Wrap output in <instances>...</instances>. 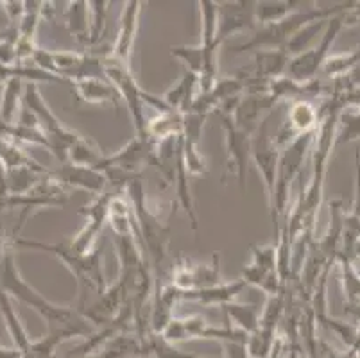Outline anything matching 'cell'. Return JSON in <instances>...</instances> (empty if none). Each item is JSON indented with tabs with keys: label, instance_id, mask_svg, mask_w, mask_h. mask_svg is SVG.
I'll return each instance as SVG.
<instances>
[{
	"label": "cell",
	"instance_id": "7402d4cb",
	"mask_svg": "<svg viewBox=\"0 0 360 358\" xmlns=\"http://www.w3.org/2000/svg\"><path fill=\"white\" fill-rule=\"evenodd\" d=\"M104 158H106V154L103 153V149L91 138L83 136V134H79V138L68 149V163H74V165L91 167V169L101 170Z\"/></svg>",
	"mask_w": 360,
	"mask_h": 358
},
{
	"label": "cell",
	"instance_id": "f1b7e54d",
	"mask_svg": "<svg viewBox=\"0 0 360 358\" xmlns=\"http://www.w3.org/2000/svg\"><path fill=\"white\" fill-rule=\"evenodd\" d=\"M342 274V288H345L346 305L345 307H356L360 303V272L355 267V262L345 258V256H337V262Z\"/></svg>",
	"mask_w": 360,
	"mask_h": 358
},
{
	"label": "cell",
	"instance_id": "ab89813d",
	"mask_svg": "<svg viewBox=\"0 0 360 358\" xmlns=\"http://www.w3.org/2000/svg\"><path fill=\"white\" fill-rule=\"evenodd\" d=\"M0 6L4 8L6 15H8L9 22L13 24V27L20 24L22 16L25 13V2H16V0H9V2H0Z\"/></svg>",
	"mask_w": 360,
	"mask_h": 358
},
{
	"label": "cell",
	"instance_id": "d6a6232c",
	"mask_svg": "<svg viewBox=\"0 0 360 358\" xmlns=\"http://www.w3.org/2000/svg\"><path fill=\"white\" fill-rule=\"evenodd\" d=\"M360 140V110L345 108L339 115L335 146H345Z\"/></svg>",
	"mask_w": 360,
	"mask_h": 358
},
{
	"label": "cell",
	"instance_id": "b9f144b4",
	"mask_svg": "<svg viewBox=\"0 0 360 358\" xmlns=\"http://www.w3.org/2000/svg\"><path fill=\"white\" fill-rule=\"evenodd\" d=\"M0 358H24V353L16 347H2L0 346Z\"/></svg>",
	"mask_w": 360,
	"mask_h": 358
},
{
	"label": "cell",
	"instance_id": "ba28073f",
	"mask_svg": "<svg viewBox=\"0 0 360 358\" xmlns=\"http://www.w3.org/2000/svg\"><path fill=\"white\" fill-rule=\"evenodd\" d=\"M255 4L250 0H235V2H219V32L217 44L222 45L230 36L257 27Z\"/></svg>",
	"mask_w": 360,
	"mask_h": 358
},
{
	"label": "cell",
	"instance_id": "7a4b0ae2",
	"mask_svg": "<svg viewBox=\"0 0 360 358\" xmlns=\"http://www.w3.org/2000/svg\"><path fill=\"white\" fill-rule=\"evenodd\" d=\"M352 6L353 2H342V4L330 6V8H317V4H312L305 9H300V11L292 13L287 18L276 22V24L260 25L255 31V34L251 36L250 41L237 45L233 52L242 54V52L248 51L257 52L265 51V49H285V45L296 36V32H300L305 25L319 22V20H330L332 16L346 11Z\"/></svg>",
	"mask_w": 360,
	"mask_h": 358
},
{
	"label": "cell",
	"instance_id": "1f68e13d",
	"mask_svg": "<svg viewBox=\"0 0 360 358\" xmlns=\"http://www.w3.org/2000/svg\"><path fill=\"white\" fill-rule=\"evenodd\" d=\"M108 6L106 0H90V34H88V49H94L99 45L106 32V20H108Z\"/></svg>",
	"mask_w": 360,
	"mask_h": 358
},
{
	"label": "cell",
	"instance_id": "5bb4252c",
	"mask_svg": "<svg viewBox=\"0 0 360 358\" xmlns=\"http://www.w3.org/2000/svg\"><path fill=\"white\" fill-rule=\"evenodd\" d=\"M345 203L342 199H333L330 203V224L326 229L325 236L316 244L319 252L325 256L330 264H335L337 255L340 251V244H342V235H345Z\"/></svg>",
	"mask_w": 360,
	"mask_h": 358
},
{
	"label": "cell",
	"instance_id": "ffe728a7",
	"mask_svg": "<svg viewBox=\"0 0 360 358\" xmlns=\"http://www.w3.org/2000/svg\"><path fill=\"white\" fill-rule=\"evenodd\" d=\"M222 310H224L228 321H233V326L245 331V333L251 335L260 328L262 308L258 305L231 301V303L224 305Z\"/></svg>",
	"mask_w": 360,
	"mask_h": 358
},
{
	"label": "cell",
	"instance_id": "83f0119b",
	"mask_svg": "<svg viewBox=\"0 0 360 358\" xmlns=\"http://www.w3.org/2000/svg\"><path fill=\"white\" fill-rule=\"evenodd\" d=\"M0 163H2L6 172L15 169H24V167L34 169L38 170V172H49L47 169H44L40 163L34 162L31 156H27V154L16 146L15 142H11V140H0Z\"/></svg>",
	"mask_w": 360,
	"mask_h": 358
},
{
	"label": "cell",
	"instance_id": "8d00e7d4",
	"mask_svg": "<svg viewBox=\"0 0 360 358\" xmlns=\"http://www.w3.org/2000/svg\"><path fill=\"white\" fill-rule=\"evenodd\" d=\"M206 115L194 113V111H188V113H183V140L188 143H194L199 146L202 138V131H205L206 124Z\"/></svg>",
	"mask_w": 360,
	"mask_h": 358
},
{
	"label": "cell",
	"instance_id": "603a6c76",
	"mask_svg": "<svg viewBox=\"0 0 360 358\" xmlns=\"http://www.w3.org/2000/svg\"><path fill=\"white\" fill-rule=\"evenodd\" d=\"M65 24L67 31L74 36L81 45L88 47V34H90V8L88 2H70L65 9Z\"/></svg>",
	"mask_w": 360,
	"mask_h": 358
},
{
	"label": "cell",
	"instance_id": "f35d334b",
	"mask_svg": "<svg viewBox=\"0 0 360 358\" xmlns=\"http://www.w3.org/2000/svg\"><path fill=\"white\" fill-rule=\"evenodd\" d=\"M251 264L258 265L265 271H276V245H251Z\"/></svg>",
	"mask_w": 360,
	"mask_h": 358
},
{
	"label": "cell",
	"instance_id": "8fae6325",
	"mask_svg": "<svg viewBox=\"0 0 360 358\" xmlns=\"http://www.w3.org/2000/svg\"><path fill=\"white\" fill-rule=\"evenodd\" d=\"M49 176L61 186H72V188L86 190L94 196H101L106 192L108 177L104 172L91 167L74 165V163H60L54 170H49Z\"/></svg>",
	"mask_w": 360,
	"mask_h": 358
},
{
	"label": "cell",
	"instance_id": "4316f807",
	"mask_svg": "<svg viewBox=\"0 0 360 358\" xmlns=\"http://www.w3.org/2000/svg\"><path fill=\"white\" fill-rule=\"evenodd\" d=\"M24 81L22 79H9L4 83L2 97H0V117L8 124H15L16 113L20 110V103H24Z\"/></svg>",
	"mask_w": 360,
	"mask_h": 358
},
{
	"label": "cell",
	"instance_id": "cb8c5ba5",
	"mask_svg": "<svg viewBox=\"0 0 360 358\" xmlns=\"http://www.w3.org/2000/svg\"><path fill=\"white\" fill-rule=\"evenodd\" d=\"M199 15H201V45L205 49H217L219 32V2L214 0H199Z\"/></svg>",
	"mask_w": 360,
	"mask_h": 358
},
{
	"label": "cell",
	"instance_id": "d590c367",
	"mask_svg": "<svg viewBox=\"0 0 360 358\" xmlns=\"http://www.w3.org/2000/svg\"><path fill=\"white\" fill-rule=\"evenodd\" d=\"M181 156L183 162H185L186 170L191 176H205L208 172V165H206L205 156L199 151V146L194 143H188L183 140L181 136Z\"/></svg>",
	"mask_w": 360,
	"mask_h": 358
},
{
	"label": "cell",
	"instance_id": "e575fe53",
	"mask_svg": "<svg viewBox=\"0 0 360 358\" xmlns=\"http://www.w3.org/2000/svg\"><path fill=\"white\" fill-rule=\"evenodd\" d=\"M170 56H174L185 65V70L192 72L199 77L205 63V49L202 45H170Z\"/></svg>",
	"mask_w": 360,
	"mask_h": 358
},
{
	"label": "cell",
	"instance_id": "3957f363",
	"mask_svg": "<svg viewBox=\"0 0 360 358\" xmlns=\"http://www.w3.org/2000/svg\"><path fill=\"white\" fill-rule=\"evenodd\" d=\"M349 9H346V11L339 13V15L332 16V18L328 20V24H326L325 31H323V36H321L319 45H314L310 51L290 58V63L289 67H287L285 75H289L290 79H294L297 83H310V81H316L317 75L321 74L323 63H325L326 58L332 54V47L333 44H335L337 36L342 32V29L349 27Z\"/></svg>",
	"mask_w": 360,
	"mask_h": 358
},
{
	"label": "cell",
	"instance_id": "6da1fadb",
	"mask_svg": "<svg viewBox=\"0 0 360 358\" xmlns=\"http://www.w3.org/2000/svg\"><path fill=\"white\" fill-rule=\"evenodd\" d=\"M13 248H15L13 244L4 245L2 260H0V288L8 292L16 301L31 307L47 323V330L68 328V330L79 331L83 337H90L91 330L88 326V321L74 307H60L45 300L40 292L22 278L20 271L16 267Z\"/></svg>",
	"mask_w": 360,
	"mask_h": 358
},
{
	"label": "cell",
	"instance_id": "4fadbf2b",
	"mask_svg": "<svg viewBox=\"0 0 360 358\" xmlns=\"http://www.w3.org/2000/svg\"><path fill=\"white\" fill-rule=\"evenodd\" d=\"M245 288H248V283L242 278L233 281H221L215 287L202 288V290L181 292V301H194L202 307H224L235 301V298L240 295Z\"/></svg>",
	"mask_w": 360,
	"mask_h": 358
},
{
	"label": "cell",
	"instance_id": "2e32d148",
	"mask_svg": "<svg viewBox=\"0 0 360 358\" xmlns=\"http://www.w3.org/2000/svg\"><path fill=\"white\" fill-rule=\"evenodd\" d=\"M210 328V323L202 315H185V317H174L169 326L162 333L163 339L170 344L185 343V340L206 339V331Z\"/></svg>",
	"mask_w": 360,
	"mask_h": 358
},
{
	"label": "cell",
	"instance_id": "52a82bcc",
	"mask_svg": "<svg viewBox=\"0 0 360 358\" xmlns=\"http://www.w3.org/2000/svg\"><path fill=\"white\" fill-rule=\"evenodd\" d=\"M269 118H265L257 133H255L253 142H251V160H253L258 172H260L262 181L265 185V192H267V205L271 206L274 199V188H276L281 151L278 149L274 136H271Z\"/></svg>",
	"mask_w": 360,
	"mask_h": 358
},
{
	"label": "cell",
	"instance_id": "44dd1931",
	"mask_svg": "<svg viewBox=\"0 0 360 358\" xmlns=\"http://www.w3.org/2000/svg\"><path fill=\"white\" fill-rule=\"evenodd\" d=\"M191 174L186 170L185 162H183L181 151H179V158H178V170H176V196H178V203L179 206L183 208V212L186 213L188 217V221H191V228L192 231H198L199 229V217L198 212H195L194 206V197H192V190H191Z\"/></svg>",
	"mask_w": 360,
	"mask_h": 358
},
{
	"label": "cell",
	"instance_id": "e0dca14e",
	"mask_svg": "<svg viewBox=\"0 0 360 358\" xmlns=\"http://www.w3.org/2000/svg\"><path fill=\"white\" fill-rule=\"evenodd\" d=\"M199 91V77L192 72L185 70L179 77L178 83H174L165 94L162 95L163 101L169 104L170 110L179 111V113H186L191 110L194 98L198 97Z\"/></svg>",
	"mask_w": 360,
	"mask_h": 358
},
{
	"label": "cell",
	"instance_id": "d4e9b609",
	"mask_svg": "<svg viewBox=\"0 0 360 358\" xmlns=\"http://www.w3.org/2000/svg\"><path fill=\"white\" fill-rule=\"evenodd\" d=\"M183 134V115L179 111L155 115L147 120V136L153 142H158L169 136H181Z\"/></svg>",
	"mask_w": 360,
	"mask_h": 358
},
{
	"label": "cell",
	"instance_id": "ac0fdd59",
	"mask_svg": "<svg viewBox=\"0 0 360 358\" xmlns=\"http://www.w3.org/2000/svg\"><path fill=\"white\" fill-rule=\"evenodd\" d=\"M312 4L314 2H301V0H262L255 4L257 25L260 27V25L276 24L292 13L309 8Z\"/></svg>",
	"mask_w": 360,
	"mask_h": 358
},
{
	"label": "cell",
	"instance_id": "d6986e66",
	"mask_svg": "<svg viewBox=\"0 0 360 358\" xmlns=\"http://www.w3.org/2000/svg\"><path fill=\"white\" fill-rule=\"evenodd\" d=\"M0 314L4 317V323L8 326V331L11 335L15 347L20 350L22 353H25L29 350V346H31L32 340L27 337V331H25L24 324L20 323V317L16 314L15 307H13L11 295L6 290H2V288H0Z\"/></svg>",
	"mask_w": 360,
	"mask_h": 358
},
{
	"label": "cell",
	"instance_id": "30bf717a",
	"mask_svg": "<svg viewBox=\"0 0 360 358\" xmlns=\"http://www.w3.org/2000/svg\"><path fill=\"white\" fill-rule=\"evenodd\" d=\"M276 98L269 94H244L233 113V124L244 133L255 136L265 118H269Z\"/></svg>",
	"mask_w": 360,
	"mask_h": 358
},
{
	"label": "cell",
	"instance_id": "8992f818",
	"mask_svg": "<svg viewBox=\"0 0 360 358\" xmlns=\"http://www.w3.org/2000/svg\"><path fill=\"white\" fill-rule=\"evenodd\" d=\"M221 283V255L214 252L210 264H195L186 256H178L172 267V280L181 292L202 290Z\"/></svg>",
	"mask_w": 360,
	"mask_h": 358
},
{
	"label": "cell",
	"instance_id": "277c9868",
	"mask_svg": "<svg viewBox=\"0 0 360 358\" xmlns=\"http://www.w3.org/2000/svg\"><path fill=\"white\" fill-rule=\"evenodd\" d=\"M104 72H106L108 81L117 88L122 103L127 106V113H129L131 122H133V127H135L136 136L149 138L147 136L146 103H143L146 90H142V87L136 83L131 67L120 63L115 58H111V54H108L104 58Z\"/></svg>",
	"mask_w": 360,
	"mask_h": 358
},
{
	"label": "cell",
	"instance_id": "f546056e",
	"mask_svg": "<svg viewBox=\"0 0 360 358\" xmlns=\"http://www.w3.org/2000/svg\"><path fill=\"white\" fill-rule=\"evenodd\" d=\"M44 6L45 2H36V0L25 2V13L22 16L20 24L16 25V29H18V41L32 45L36 44V31H38L41 18H44Z\"/></svg>",
	"mask_w": 360,
	"mask_h": 358
},
{
	"label": "cell",
	"instance_id": "74e56055",
	"mask_svg": "<svg viewBox=\"0 0 360 358\" xmlns=\"http://www.w3.org/2000/svg\"><path fill=\"white\" fill-rule=\"evenodd\" d=\"M317 323L325 324L328 330H332L333 333L339 337L342 343L346 344V346L349 347V351L355 347L356 344V324L353 323H348V321H340V319H333V317H330V315H325V317H321Z\"/></svg>",
	"mask_w": 360,
	"mask_h": 358
},
{
	"label": "cell",
	"instance_id": "7bdbcfd3",
	"mask_svg": "<svg viewBox=\"0 0 360 358\" xmlns=\"http://www.w3.org/2000/svg\"><path fill=\"white\" fill-rule=\"evenodd\" d=\"M181 358H201V357H195V354H186V353H181Z\"/></svg>",
	"mask_w": 360,
	"mask_h": 358
},
{
	"label": "cell",
	"instance_id": "9a60e30c",
	"mask_svg": "<svg viewBox=\"0 0 360 358\" xmlns=\"http://www.w3.org/2000/svg\"><path fill=\"white\" fill-rule=\"evenodd\" d=\"M75 88V94L81 103L86 104H110L117 108L122 101L117 88L108 81V79H83L72 83Z\"/></svg>",
	"mask_w": 360,
	"mask_h": 358
},
{
	"label": "cell",
	"instance_id": "484cf974",
	"mask_svg": "<svg viewBox=\"0 0 360 358\" xmlns=\"http://www.w3.org/2000/svg\"><path fill=\"white\" fill-rule=\"evenodd\" d=\"M356 67H360V47L348 52L330 54L328 58H326L325 63H323L319 75H323L325 79L337 81V79L345 77L346 74L355 70Z\"/></svg>",
	"mask_w": 360,
	"mask_h": 358
},
{
	"label": "cell",
	"instance_id": "9c48e42d",
	"mask_svg": "<svg viewBox=\"0 0 360 358\" xmlns=\"http://www.w3.org/2000/svg\"><path fill=\"white\" fill-rule=\"evenodd\" d=\"M153 146H155L153 140H149V138H140L135 134V138L129 140L122 149H119L113 154H106L103 167H101V172L104 169H108V167H113V169H120L124 172L142 176L143 169L147 165H150Z\"/></svg>",
	"mask_w": 360,
	"mask_h": 358
},
{
	"label": "cell",
	"instance_id": "7c38bea8",
	"mask_svg": "<svg viewBox=\"0 0 360 358\" xmlns=\"http://www.w3.org/2000/svg\"><path fill=\"white\" fill-rule=\"evenodd\" d=\"M142 6L140 0H127L124 4L122 15H120V27L113 49H111V58H115L117 61L127 65V67H131V59H133V47H135L136 32H139Z\"/></svg>",
	"mask_w": 360,
	"mask_h": 358
},
{
	"label": "cell",
	"instance_id": "4dcf8cb0",
	"mask_svg": "<svg viewBox=\"0 0 360 358\" xmlns=\"http://www.w3.org/2000/svg\"><path fill=\"white\" fill-rule=\"evenodd\" d=\"M326 24H328V20H319V22H314V24L305 25L300 32H296V36H294L289 44L285 45L283 51H285L290 58L310 51V49L314 47V41H316L317 34L325 31Z\"/></svg>",
	"mask_w": 360,
	"mask_h": 358
},
{
	"label": "cell",
	"instance_id": "836d02e7",
	"mask_svg": "<svg viewBox=\"0 0 360 358\" xmlns=\"http://www.w3.org/2000/svg\"><path fill=\"white\" fill-rule=\"evenodd\" d=\"M113 197H115V193L104 192V193H101V196H96V199H94L90 205L83 206V208L79 210V213L84 217V222H90V224L104 229V226L108 224V217H110V205H111V199H113Z\"/></svg>",
	"mask_w": 360,
	"mask_h": 358
},
{
	"label": "cell",
	"instance_id": "5b68a950",
	"mask_svg": "<svg viewBox=\"0 0 360 358\" xmlns=\"http://www.w3.org/2000/svg\"><path fill=\"white\" fill-rule=\"evenodd\" d=\"M221 120L222 131H224L226 146V172L222 176V183L230 176H235L242 192H245V174H248V163L251 160V142L253 136L238 129L233 124V117L222 115Z\"/></svg>",
	"mask_w": 360,
	"mask_h": 358
},
{
	"label": "cell",
	"instance_id": "60d3db41",
	"mask_svg": "<svg viewBox=\"0 0 360 358\" xmlns=\"http://www.w3.org/2000/svg\"><path fill=\"white\" fill-rule=\"evenodd\" d=\"M226 358H251L248 351V344L242 343H222Z\"/></svg>",
	"mask_w": 360,
	"mask_h": 358
}]
</instances>
